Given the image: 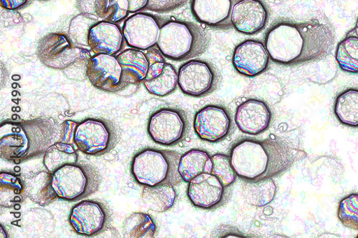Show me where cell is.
<instances>
[{
    "mask_svg": "<svg viewBox=\"0 0 358 238\" xmlns=\"http://www.w3.org/2000/svg\"><path fill=\"white\" fill-rule=\"evenodd\" d=\"M335 40L332 29L317 21H282L268 29L264 45L273 62L294 66L327 57L333 50Z\"/></svg>",
    "mask_w": 358,
    "mask_h": 238,
    "instance_id": "1",
    "label": "cell"
},
{
    "mask_svg": "<svg viewBox=\"0 0 358 238\" xmlns=\"http://www.w3.org/2000/svg\"><path fill=\"white\" fill-rule=\"evenodd\" d=\"M231 163L238 177L258 181L278 176L294 163L296 153L278 139L243 140L231 151Z\"/></svg>",
    "mask_w": 358,
    "mask_h": 238,
    "instance_id": "2",
    "label": "cell"
},
{
    "mask_svg": "<svg viewBox=\"0 0 358 238\" xmlns=\"http://www.w3.org/2000/svg\"><path fill=\"white\" fill-rule=\"evenodd\" d=\"M55 132L46 121L4 123L0 127V156L19 164L45 154L52 144Z\"/></svg>",
    "mask_w": 358,
    "mask_h": 238,
    "instance_id": "3",
    "label": "cell"
},
{
    "mask_svg": "<svg viewBox=\"0 0 358 238\" xmlns=\"http://www.w3.org/2000/svg\"><path fill=\"white\" fill-rule=\"evenodd\" d=\"M210 43V37L199 25L171 20L162 24L157 45L165 57L184 61L204 53Z\"/></svg>",
    "mask_w": 358,
    "mask_h": 238,
    "instance_id": "4",
    "label": "cell"
},
{
    "mask_svg": "<svg viewBox=\"0 0 358 238\" xmlns=\"http://www.w3.org/2000/svg\"><path fill=\"white\" fill-rule=\"evenodd\" d=\"M180 158L174 151L146 148L134 158L131 172L135 181L143 186H174L182 180L178 171Z\"/></svg>",
    "mask_w": 358,
    "mask_h": 238,
    "instance_id": "5",
    "label": "cell"
},
{
    "mask_svg": "<svg viewBox=\"0 0 358 238\" xmlns=\"http://www.w3.org/2000/svg\"><path fill=\"white\" fill-rule=\"evenodd\" d=\"M101 182L99 172L87 164L67 165L52 173V186L58 198L71 202L94 194Z\"/></svg>",
    "mask_w": 358,
    "mask_h": 238,
    "instance_id": "6",
    "label": "cell"
},
{
    "mask_svg": "<svg viewBox=\"0 0 358 238\" xmlns=\"http://www.w3.org/2000/svg\"><path fill=\"white\" fill-rule=\"evenodd\" d=\"M219 82L215 67L202 59H191L178 70V84L186 95L201 98L213 92Z\"/></svg>",
    "mask_w": 358,
    "mask_h": 238,
    "instance_id": "7",
    "label": "cell"
},
{
    "mask_svg": "<svg viewBox=\"0 0 358 238\" xmlns=\"http://www.w3.org/2000/svg\"><path fill=\"white\" fill-rule=\"evenodd\" d=\"M189 124L186 114L176 108H162L149 119L148 133L157 144L170 146L186 136Z\"/></svg>",
    "mask_w": 358,
    "mask_h": 238,
    "instance_id": "8",
    "label": "cell"
},
{
    "mask_svg": "<svg viewBox=\"0 0 358 238\" xmlns=\"http://www.w3.org/2000/svg\"><path fill=\"white\" fill-rule=\"evenodd\" d=\"M111 215L108 207L98 200H84L73 208L70 223L80 235L93 237L104 232L110 225Z\"/></svg>",
    "mask_w": 358,
    "mask_h": 238,
    "instance_id": "9",
    "label": "cell"
},
{
    "mask_svg": "<svg viewBox=\"0 0 358 238\" xmlns=\"http://www.w3.org/2000/svg\"><path fill=\"white\" fill-rule=\"evenodd\" d=\"M74 142L82 153L89 156H102L116 144V137L102 121L87 119L79 124Z\"/></svg>",
    "mask_w": 358,
    "mask_h": 238,
    "instance_id": "10",
    "label": "cell"
},
{
    "mask_svg": "<svg viewBox=\"0 0 358 238\" xmlns=\"http://www.w3.org/2000/svg\"><path fill=\"white\" fill-rule=\"evenodd\" d=\"M87 76L94 86L106 92L120 91L127 87L122 66L110 54H99L90 59Z\"/></svg>",
    "mask_w": 358,
    "mask_h": 238,
    "instance_id": "11",
    "label": "cell"
},
{
    "mask_svg": "<svg viewBox=\"0 0 358 238\" xmlns=\"http://www.w3.org/2000/svg\"><path fill=\"white\" fill-rule=\"evenodd\" d=\"M194 130L203 140L217 142L231 132L232 121L229 112L221 105H207L199 110L194 117Z\"/></svg>",
    "mask_w": 358,
    "mask_h": 238,
    "instance_id": "12",
    "label": "cell"
},
{
    "mask_svg": "<svg viewBox=\"0 0 358 238\" xmlns=\"http://www.w3.org/2000/svg\"><path fill=\"white\" fill-rule=\"evenodd\" d=\"M160 20L148 13H137L128 18L123 27V36L129 46L147 50L158 43Z\"/></svg>",
    "mask_w": 358,
    "mask_h": 238,
    "instance_id": "13",
    "label": "cell"
},
{
    "mask_svg": "<svg viewBox=\"0 0 358 238\" xmlns=\"http://www.w3.org/2000/svg\"><path fill=\"white\" fill-rule=\"evenodd\" d=\"M270 58L264 43L257 40H247L234 49L232 64L238 73L252 77L266 70Z\"/></svg>",
    "mask_w": 358,
    "mask_h": 238,
    "instance_id": "14",
    "label": "cell"
},
{
    "mask_svg": "<svg viewBox=\"0 0 358 238\" xmlns=\"http://www.w3.org/2000/svg\"><path fill=\"white\" fill-rule=\"evenodd\" d=\"M77 47H74L68 37L62 34H50L44 37L38 47V54L46 66L63 70L75 63L78 58Z\"/></svg>",
    "mask_w": 358,
    "mask_h": 238,
    "instance_id": "15",
    "label": "cell"
},
{
    "mask_svg": "<svg viewBox=\"0 0 358 238\" xmlns=\"http://www.w3.org/2000/svg\"><path fill=\"white\" fill-rule=\"evenodd\" d=\"M268 13L261 0H238L231 13V23L236 31L244 35H255L266 25Z\"/></svg>",
    "mask_w": 358,
    "mask_h": 238,
    "instance_id": "16",
    "label": "cell"
},
{
    "mask_svg": "<svg viewBox=\"0 0 358 238\" xmlns=\"http://www.w3.org/2000/svg\"><path fill=\"white\" fill-rule=\"evenodd\" d=\"M187 194L194 206L213 209L224 201L225 187L213 174L203 173L189 182Z\"/></svg>",
    "mask_w": 358,
    "mask_h": 238,
    "instance_id": "17",
    "label": "cell"
},
{
    "mask_svg": "<svg viewBox=\"0 0 358 238\" xmlns=\"http://www.w3.org/2000/svg\"><path fill=\"white\" fill-rule=\"evenodd\" d=\"M273 114L266 103L250 99L237 107L235 121L243 133L257 135L270 127Z\"/></svg>",
    "mask_w": 358,
    "mask_h": 238,
    "instance_id": "18",
    "label": "cell"
},
{
    "mask_svg": "<svg viewBox=\"0 0 358 238\" xmlns=\"http://www.w3.org/2000/svg\"><path fill=\"white\" fill-rule=\"evenodd\" d=\"M238 0H192V11L195 19L206 26L229 29L232 26L231 13Z\"/></svg>",
    "mask_w": 358,
    "mask_h": 238,
    "instance_id": "19",
    "label": "cell"
},
{
    "mask_svg": "<svg viewBox=\"0 0 358 238\" xmlns=\"http://www.w3.org/2000/svg\"><path fill=\"white\" fill-rule=\"evenodd\" d=\"M123 37V33L117 25L101 20L90 32L89 45L95 54L113 55L121 50Z\"/></svg>",
    "mask_w": 358,
    "mask_h": 238,
    "instance_id": "20",
    "label": "cell"
},
{
    "mask_svg": "<svg viewBox=\"0 0 358 238\" xmlns=\"http://www.w3.org/2000/svg\"><path fill=\"white\" fill-rule=\"evenodd\" d=\"M22 181L25 195L41 206H46L58 198L52 186V173L49 171L29 174Z\"/></svg>",
    "mask_w": 358,
    "mask_h": 238,
    "instance_id": "21",
    "label": "cell"
},
{
    "mask_svg": "<svg viewBox=\"0 0 358 238\" xmlns=\"http://www.w3.org/2000/svg\"><path fill=\"white\" fill-rule=\"evenodd\" d=\"M122 66L126 85L143 81L148 70V61L143 52L138 49H129L117 57Z\"/></svg>",
    "mask_w": 358,
    "mask_h": 238,
    "instance_id": "22",
    "label": "cell"
},
{
    "mask_svg": "<svg viewBox=\"0 0 358 238\" xmlns=\"http://www.w3.org/2000/svg\"><path fill=\"white\" fill-rule=\"evenodd\" d=\"M212 158L204 151L193 149L184 154L179 161L178 171L187 183L203 173H212Z\"/></svg>",
    "mask_w": 358,
    "mask_h": 238,
    "instance_id": "23",
    "label": "cell"
},
{
    "mask_svg": "<svg viewBox=\"0 0 358 238\" xmlns=\"http://www.w3.org/2000/svg\"><path fill=\"white\" fill-rule=\"evenodd\" d=\"M177 197L173 185L144 186L141 198L145 206L155 212L164 213L174 204Z\"/></svg>",
    "mask_w": 358,
    "mask_h": 238,
    "instance_id": "24",
    "label": "cell"
},
{
    "mask_svg": "<svg viewBox=\"0 0 358 238\" xmlns=\"http://www.w3.org/2000/svg\"><path fill=\"white\" fill-rule=\"evenodd\" d=\"M78 155L73 144L63 142L52 144L45 154L43 163L51 173L62 167L78 163Z\"/></svg>",
    "mask_w": 358,
    "mask_h": 238,
    "instance_id": "25",
    "label": "cell"
},
{
    "mask_svg": "<svg viewBox=\"0 0 358 238\" xmlns=\"http://www.w3.org/2000/svg\"><path fill=\"white\" fill-rule=\"evenodd\" d=\"M25 195L22 178L12 172L0 173V205L13 207L21 203Z\"/></svg>",
    "mask_w": 358,
    "mask_h": 238,
    "instance_id": "26",
    "label": "cell"
},
{
    "mask_svg": "<svg viewBox=\"0 0 358 238\" xmlns=\"http://www.w3.org/2000/svg\"><path fill=\"white\" fill-rule=\"evenodd\" d=\"M335 114L343 125L358 127V90L349 89L341 94L335 103Z\"/></svg>",
    "mask_w": 358,
    "mask_h": 238,
    "instance_id": "27",
    "label": "cell"
},
{
    "mask_svg": "<svg viewBox=\"0 0 358 238\" xmlns=\"http://www.w3.org/2000/svg\"><path fill=\"white\" fill-rule=\"evenodd\" d=\"M247 201L256 207H264L275 198L277 187L272 178L258 181H246L243 188Z\"/></svg>",
    "mask_w": 358,
    "mask_h": 238,
    "instance_id": "28",
    "label": "cell"
},
{
    "mask_svg": "<svg viewBox=\"0 0 358 238\" xmlns=\"http://www.w3.org/2000/svg\"><path fill=\"white\" fill-rule=\"evenodd\" d=\"M157 225L151 216L134 213L126 219L123 225L125 237L152 238L157 232Z\"/></svg>",
    "mask_w": 358,
    "mask_h": 238,
    "instance_id": "29",
    "label": "cell"
},
{
    "mask_svg": "<svg viewBox=\"0 0 358 238\" xmlns=\"http://www.w3.org/2000/svg\"><path fill=\"white\" fill-rule=\"evenodd\" d=\"M100 20L97 17L81 13L73 18L67 36L72 45L77 48L90 47V32Z\"/></svg>",
    "mask_w": 358,
    "mask_h": 238,
    "instance_id": "30",
    "label": "cell"
},
{
    "mask_svg": "<svg viewBox=\"0 0 358 238\" xmlns=\"http://www.w3.org/2000/svg\"><path fill=\"white\" fill-rule=\"evenodd\" d=\"M146 90L157 96L164 97L172 94L178 85V73L176 68L166 64L162 72L150 80H144Z\"/></svg>",
    "mask_w": 358,
    "mask_h": 238,
    "instance_id": "31",
    "label": "cell"
},
{
    "mask_svg": "<svg viewBox=\"0 0 358 238\" xmlns=\"http://www.w3.org/2000/svg\"><path fill=\"white\" fill-rule=\"evenodd\" d=\"M336 61L340 68L350 73H358V38L349 36L338 45Z\"/></svg>",
    "mask_w": 358,
    "mask_h": 238,
    "instance_id": "32",
    "label": "cell"
},
{
    "mask_svg": "<svg viewBox=\"0 0 358 238\" xmlns=\"http://www.w3.org/2000/svg\"><path fill=\"white\" fill-rule=\"evenodd\" d=\"M129 13L128 0H97L96 16L101 20L116 23L126 18Z\"/></svg>",
    "mask_w": 358,
    "mask_h": 238,
    "instance_id": "33",
    "label": "cell"
},
{
    "mask_svg": "<svg viewBox=\"0 0 358 238\" xmlns=\"http://www.w3.org/2000/svg\"><path fill=\"white\" fill-rule=\"evenodd\" d=\"M338 218L348 228L358 230V194H351L341 200Z\"/></svg>",
    "mask_w": 358,
    "mask_h": 238,
    "instance_id": "34",
    "label": "cell"
},
{
    "mask_svg": "<svg viewBox=\"0 0 358 238\" xmlns=\"http://www.w3.org/2000/svg\"><path fill=\"white\" fill-rule=\"evenodd\" d=\"M211 158L213 163L212 174L218 178L225 188L233 184L237 174L231 165L230 156L216 154Z\"/></svg>",
    "mask_w": 358,
    "mask_h": 238,
    "instance_id": "35",
    "label": "cell"
},
{
    "mask_svg": "<svg viewBox=\"0 0 358 238\" xmlns=\"http://www.w3.org/2000/svg\"><path fill=\"white\" fill-rule=\"evenodd\" d=\"M145 54L148 58L149 66L144 80H150L156 77L162 72L166 63L164 61V55L159 50L152 47L147 50V52Z\"/></svg>",
    "mask_w": 358,
    "mask_h": 238,
    "instance_id": "36",
    "label": "cell"
},
{
    "mask_svg": "<svg viewBox=\"0 0 358 238\" xmlns=\"http://www.w3.org/2000/svg\"><path fill=\"white\" fill-rule=\"evenodd\" d=\"M187 0H148L145 9L148 11L166 13L183 6Z\"/></svg>",
    "mask_w": 358,
    "mask_h": 238,
    "instance_id": "37",
    "label": "cell"
},
{
    "mask_svg": "<svg viewBox=\"0 0 358 238\" xmlns=\"http://www.w3.org/2000/svg\"><path fill=\"white\" fill-rule=\"evenodd\" d=\"M78 124L71 121H67L63 124L62 142L72 144L74 142L75 134Z\"/></svg>",
    "mask_w": 358,
    "mask_h": 238,
    "instance_id": "38",
    "label": "cell"
},
{
    "mask_svg": "<svg viewBox=\"0 0 358 238\" xmlns=\"http://www.w3.org/2000/svg\"><path fill=\"white\" fill-rule=\"evenodd\" d=\"M97 0H77V8L81 14L96 16Z\"/></svg>",
    "mask_w": 358,
    "mask_h": 238,
    "instance_id": "39",
    "label": "cell"
},
{
    "mask_svg": "<svg viewBox=\"0 0 358 238\" xmlns=\"http://www.w3.org/2000/svg\"><path fill=\"white\" fill-rule=\"evenodd\" d=\"M27 0H0V5L7 10H16L23 6Z\"/></svg>",
    "mask_w": 358,
    "mask_h": 238,
    "instance_id": "40",
    "label": "cell"
},
{
    "mask_svg": "<svg viewBox=\"0 0 358 238\" xmlns=\"http://www.w3.org/2000/svg\"><path fill=\"white\" fill-rule=\"evenodd\" d=\"M129 3V13H135L145 9L148 0H128Z\"/></svg>",
    "mask_w": 358,
    "mask_h": 238,
    "instance_id": "41",
    "label": "cell"
},
{
    "mask_svg": "<svg viewBox=\"0 0 358 238\" xmlns=\"http://www.w3.org/2000/svg\"><path fill=\"white\" fill-rule=\"evenodd\" d=\"M347 36H355L358 38V18L357 20L356 25L354 29H352V31L348 33Z\"/></svg>",
    "mask_w": 358,
    "mask_h": 238,
    "instance_id": "42",
    "label": "cell"
}]
</instances>
